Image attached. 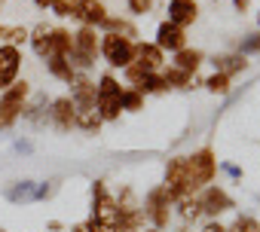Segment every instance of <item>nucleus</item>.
I'll return each mask as SVG.
<instances>
[{
    "instance_id": "obj_14",
    "label": "nucleus",
    "mask_w": 260,
    "mask_h": 232,
    "mask_svg": "<svg viewBox=\"0 0 260 232\" xmlns=\"http://www.w3.org/2000/svg\"><path fill=\"white\" fill-rule=\"evenodd\" d=\"M162 52H178V49H184L187 46V34H184V28H178V25H172V22H162L159 28H156V40H153Z\"/></svg>"
},
{
    "instance_id": "obj_19",
    "label": "nucleus",
    "mask_w": 260,
    "mask_h": 232,
    "mask_svg": "<svg viewBox=\"0 0 260 232\" xmlns=\"http://www.w3.org/2000/svg\"><path fill=\"white\" fill-rule=\"evenodd\" d=\"M74 107H77V104H74ZM74 129H83L86 135H95V132L101 129L98 110H95V107H77V113H74Z\"/></svg>"
},
{
    "instance_id": "obj_34",
    "label": "nucleus",
    "mask_w": 260,
    "mask_h": 232,
    "mask_svg": "<svg viewBox=\"0 0 260 232\" xmlns=\"http://www.w3.org/2000/svg\"><path fill=\"white\" fill-rule=\"evenodd\" d=\"M199 232H226V226H220L217 220H208V223H205V226H202Z\"/></svg>"
},
{
    "instance_id": "obj_35",
    "label": "nucleus",
    "mask_w": 260,
    "mask_h": 232,
    "mask_svg": "<svg viewBox=\"0 0 260 232\" xmlns=\"http://www.w3.org/2000/svg\"><path fill=\"white\" fill-rule=\"evenodd\" d=\"M223 171H226L230 177H242V168H236V165H223Z\"/></svg>"
},
{
    "instance_id": "obj_30",
    "label": "nucleus",
    "mask_w": 260,
    "mask_h": 232,
    "mask_svg": "<svg viewBox=\"0 0 260 232\" xmlns=\"http://www.w3.org/2000/svg\"><path fill=\"white\" fill-rule=\"evenodd\" d=\"M226 232H260V220H254L251 214H239Z\"/></svg>"
},
{
    "instance_id": "obj_28",
    "label": "nucleus",
    "mask_w": 260,
    "mask_h": 232,
    "mask_svg": "<svg viewBox=\"0 0 260 232\" xmlns=\"http://www.w3.org/2000/svg\"><path fill=\"white\" fill-rule=\"evenodd\" d=\"M141 92L144 95H159V92H169V86H166L162 73H147L144 83H141Z\"/></svg>"
},
{
    "instance_id": "obj_16",
    "label": "nucleus",
    "mask_w": 260,
    "mask_h": 232,
    "mask_svg": "<svg viewBox=\"0 0 260 232\" xmlns=\"http://www.w3.org/2000/svg\"><path fill=\"white\" fill-rule=\"evenodd\" d=\"M199 16V7H196V0H169V22L178 25V28H187L193 25Z\"/></svg>"
},
{
    "instance_id": "obj_4",
    "label": "nucleus",
    "mask_w": 260,
    "mask_h": 232,
    "mask_svg": "<svg viewBox=\"0 0 260 232\" xmlns=\"http://www.w3.org/2000/svg\"><path fill=\"white\" fill-rule=\"evenodd\" d=\"M28 95H31V83L25 80H16L10 89H4V95H0V132H7L19 123V116L25 113Z\"/></svg>"
},
{
    "instance_id": "obj_29",
    "label": "nucleus",
    "mask_w": 260,
    "mask_h": 232,
    "mask_svg": "<svg viewBox=\"0 0 260 232\" xmlns=\"http://www.w3.org/2000/svg\"><path fill=\"white\" fill-rule=\"evenodd\" d=\"M205 89H208V92H214V95H226V92H230V76H226V73H220V70H214V73L205 80Z\"/></svg>"
},
{
    "instance_id": "obj_9",
    "label": "nucleus",
    "mask_w": 260,
    "mask_h": 232,
    "mask_svg": "<svg viewBox=\"0 0 260 232\" xmlns=\"http://www.w3.org/2000/svg\"><path fill=\"white\" fill-rule=\"evenodd\" d=\"M19 70H22V49L0 43V92L19 80Z\"/></svg>"
},
{
    "instance_id": "obj_2",
    "label": "nucleus",
    "mask_w": 260,
    "mask_h": 232,
    "mask_svg": "<svg viewBox=\"0 0 260 232\" xmlns=\"http://www.w3.org/2000/svg\"><path fill=\"white\" fill-rule=\"evenodd\" d=\"M184 168H187V186H190V192L205 189V186L214 180V174H217L214 150H211V147H202V150H196L193 156H184Z\"/></svg>"
},
{
    "instance_id": "obj_41",
    "label": "nucleus",
    "mask_w": 260,
    "mask_h": 232,
    "mask_svg": "<svg viewBox=\"0 0 260 232\" xmlns=\"http://www.w3.org/2000/svg\"><path fill=\"white\" fill-rule=\"evenodd\" d=\"M178 232H190V229H187V226H184V229H178Z\"/></svg>"
},
{
    "instance_id": "obj_40",
    "label": "nucleus",
    "mask_w": 260,
    "mask_h": 232,
    "mask_svg": "<svg viewBox=\"0 0 260 232\" xmlns=\"http://www.w3.org/2000/svg\"><path fill=\"white\" fill-rule=\"evenodd\" d=\"M0 40H4V25H0Z\"/></svg>"
},
{
    "instance_id": "obj_10",
    "label": "nucleus",
    "mask_w": 260,
    "mask_h": 232,
    "mask_svg": "<svg viewBox=\"0 0 260 232\" xmlns=\"http://www.w3.org/2000/svg\"><path fill=\"white\" fill-rule=\"evenodd\" d=\"M74 113H77V107H74V101H71L68 95L49 101V110H46L49 126H52L55 132H71V129H74Z\"/></svg>"
},
{
    "instance_id": "obj_26",
    "label": "nucleus",
    "mask_w": 260,
    "mask_h": 232,
    "mask_svg": "<svg viewBox=\"0 0 260 232\" xmlns=\"http://www.w3.org/2000/svg\"><path fill=\"white\" fill-rule=\"evenodd\" d=\"M119 107L138 113V110L144 107V92H138V89H122V95H119Z\"/></svg>"
},
{
    "instance_id": "obj_27",
    "label": "nucleus",
    "mask_w": 260,
    "mask_h": 232,
    "mask_svg": "<svg viewBox=\"0 0 260 232\" xmlns=\"http://www.w3.org/2000/svg\"><path fill=\"white\" fill-rule=\"evenodd\" d=\"M4 40H7V46L22 49V46L28 43V28H22V25H10V28H4Z\"/></svg>"
},
{
    "instance_id": "obj_11",
    "label": "nucleus",
    "mask_w": 260,
    "mask_h": 232,
    "mask_svg": "<svg viewBox=\"0 0 260 232\" xmlns=\"http://www.w3.org/2000/svg\"><path fill=\"white\" fill-rule=\"evenodd\" d=\"M132 64H138L147 73H159L166 67V52L156 43H135V61Z\"/></svg>"
},
{
    "instance_id": "obj_1",
    "label": "nucleus",
    "mask_w": 260,
    "mask_h": 232,
    "mask_svg": "<svg viewBox=\"0 0 260 232\" xmlns=\"http://www.w3.org/2000/svg\"><path fill=\"white\" fill-rule=\"evenodd\" d=\"M101 55V34H98V28H80L77 34H74V52L68 55V61L74 64V70L77 73H86L92 64H95V58Z\"/></svg>"
},
{
    "instance_id": "obj_6",
    "label": "nucleus",
    "mask_w": 260,
    "mask_h": 232,
    "mask_svg": "<svg viewBox=\"0 0 260 232\" xmlns=\"http://www.w3.org/2000/svg\"><path fill=\"white\" fill-rule=\"evenodd\" d=\"M172 196H169V189L159 183L156 189H150L147 192V199H144V217L153 223V229H166L169 226V220H172Z\"/></svg>"
},
{
    "instance_id": "obj_42",
    "label": "nucleus",
    "mask_w": 260,
    "mask_h": 232,
    "mask_svg": "<svg viewBox=\"0 0 260 232\" xmlns=\"http://www.w3.org/2000/svg\"><path fill=\"white\" fill-rule=\"evenodd\" d=\"M257 25H260V16H257Z\"/></svg>"
},
{
    "instance_id": "obj_24",
    "label": "nucleus",
    "mask_w": 260,
    "mask_h": 232,
    "mask_svg": "<svg viewBox=\"0 0 260 232\" xmlns=\"http://www.w3.org/2000/svg\"><path fill=\"white\" fill-rule=\"evenodd\" d=\"M214 67L220 70V73H226V76H233V73H239V70H245L248 67V61H245V55H220V58H214Z\"/></svg>"
},
{
    "instance_id": "obj_21",
    "label": "nucleus",
    "mask_w": 260,
    "mask_h": 232,
    "mask_svg": "<svg viewBox=\"0 0 260 232\" xmlns=\"http://www.w3.org/2000/svg\"><path fill=\"white\" fill-rule=\"evenodd\" d=\"M101 28H104V34H119V37H125V40L138 37V28L128 22V19H113V16H107Z\"/></svg>"
},
{
    "instance_id": "obj_15",
    "label": "nucleus",
    "mask_w": 260,
    "mask_h": 232,
    "mask_svg": "<svg viewBox=\"0 0 260 232\" xmlns=\"http://www.w3.org/2000/svg\"><path fill=\"white\" fill-rule=\"evenodd\" d=\"M71 86V101L77 107H95V83L86 76V73H74V80L68 83Z\"/></svg>"
},
{
    "instance_id": "obj_38",
    "label": "nucleus",
    "mask_w": 260,
    "mask_h": 232,
    "mask_svg": "<svg viewBox=\"0 0 260 232\" xmlns=\"http://www.w3.org/2000/svg\"><path fill=\"white\" fill-rule=\"evenodd\" d=\"M71 232H89V226H86V223H77V226H74Z\"/></svg>"
},
{
    "instance_id": "obj_25",
    "label": "nucleus",
    "mask_w": 260,
    "mask_h": 232,
    "mask_svg": "<svg viewBox=\"0 0 260 232\" xmlns=\"http://www.w3.org/2000/svg\"><path fill=\"white\" fill-rule=\"evenodd\" d=\"M175 208H178V217H181L184 223H190V220L202 217V208H199V199H196V196H184V199H178V202H175Z\"/></svg>"
},
{
    "instance_id": "obj_3",
    "label": "nucleus",
    "mask_w": 260,
    "mask_h": 232,
    "mask_svg": "<svg viewBox=\"0 0 260 232\" xmlns=\"http://www.w3.org/2000/svg\"><path fill=\"white\" fill-rule=\"evenodd\" d=\"M119 95H122V86L113 73H104L98 83H95V110L101 116V123H116L119 120Z\"/></svg>"
},
{
    "instance_id": "obj_20",
    "label": "nucleus",
    "mask_w": 260,
    "mask_h": 232,
    "mask_svg": "<svg viewBox=\"0 0 260 232\" xmlns=\"http://www.w3.org/2000/svg\"><path fill=\"white\" fill-rule=\"evenodd\" d=\"M74 52V34L68 28H52V46H49V58L52 55H61L68 58Z\"/></svg>"
},
{
    "instance_id": "obj_33",
    "label": "nucleus",
    "mask_w": 260,
    "mask_h": 232,
    "mask_svg": "<svg viewBox=\"0 0 260 232\" xmlns=\"http://www.w3.org/2000/svg\"><path fill=\"white\" fill-rule=\"evenodd\" d=\"M260 52V34H248L239 46V55H257Z\"/></svg>"
},
{
    "instance_id": "obj_17",
    "label": "nucleus",
    "mask_w": 260,
    "mask_h": 232,
    "mask_svg": "<svg viewBox=\"0 0 260 232\" xmlns=\"http://www.w3.org/2000/svg\"><path fill=\"white\" fill-rule=\"evenodd\" d=\"M28 43H31V49H34L40 58H49V46H52V25H46V22L34 25V28L28 31Z\"/></svg>"
},
{
    "instance_id": "obj_22",
    "label": "nucleus",
    "mask_w": 260,
    "mask_h": 232,
    "mask_svg": "<svg viewBox=\"0 0 260 232\" xmlns=\"http://www.w3.org/2000/svg\"><path fill=\"white\" fill-rule=\"evenodd\" d=\"M46 70L55 76V80H61V83H71L74 80V64L68 61V58H61V55H52V58H46Z\"/></svg>"
},
{
    "instance_id": "obj_5",
    "label": "nucleus",
    "mask_w": 260,
    "mask_h": 232,
    "mask_svg": "<svg viewBox=\"0 0 260 232\" xmlns=\"http://www.w3.org/2000/svg\"><path fill=\"white\" fill-rule=\"evenodd\" d=\"M101 55L110 67H128L135 61V40H125L119 34H101Z\"/></svg>"
},
{
    "instance_id": "obj_31",
    "label": "nucleus",
    "mask_w": 260,
    "mask_h": 232,
    "mask_svg": "<svg viewBox=\"0 0 260 232\" xmlns=\"http://www.w3.org/2000/svg\"><path fill=\"white\" fill-rule=\"evenodd\" d=\"M58 19H74V10H77V0H52L49 7Z\"/></svg>"
},
{
    "instance_id": "obj_13",
    "label": "nucleus",
    "mask_w": 260,
    "mask_h": 232,
    "mask_svg": "<svg viewBox=\"0 0 260 232\" xmlns=\"http://www.w3.org/2000/svg\"><path fill=\"white\" fill-rule=\"evenodd\" d=\"M74 19H80L86 28H101V25H104V19H107V7H104V0H77Z\"/></svg>"
},
{
    "instance_id": "obj_39",
    "label": "nucleus",
    "mask_w": 260,
    "mask_h": 232,
    "mask_svg": "<svg viewBox=\"0 0 260 232\" xmlns=\"http://www.w3.org/2000/svg\"><path fill=\"white\" fill-rule=\"evenodd\" d=\"M141 232H162V229H153V226H150V229H141Z\"/></svg>"
},
{
    "instance_id": "obj_23",
    "label": "nucleus",
    "mask_w": 260,
    "mask_h": 232,
    "mask_svg": "<svg viewBox=\"0 0 260 232\" xmlns=\"http://www.w3.org/2000/svg\"><path fill=\"white\" fill-rule=\"evenodd\" d=\"M159 73H162V80H166L169 89H190V86H193V73H184V70H178L175 64L162 67Z\"/></svg>"
},
{
    "instance_id": "obj_7",
    "label": "nucleus",
    "mask_w": 260,
    "mask_h": 232,
    "mask_svg": "<svg viewBox=\"0 0 260 232\" xmlns=\"http://www.w3.org/2000/svg\"><path fill=\"white\" fill-rule=\"evenodd\" d=\"M4 196L16 205H28V202H43L52 196V183H34V180H16L4 189Z\"/></svg>"
},
{
    "instance_id": "obj_37",
    "label": "nucleus",
    "mask_w": 260,
    "mask_h": 232,
    "mask_svg": "<svg viewBox=\"0 0 260 232\" xmlns=\"http://www.w3.org/2000/svg\"><path fill=\"white\" fill-rule=\"evenodd\" d=\"M34 4H37L40 10H49V7H52V0H34Z\"/></svg>"
},
{
    "instance_id": "obj_8",
    "label": "nucleus",
    "mask_w": 260,
    "mask_h": 232,
    "mask_svg": "<svg viewBox=\"0 0 260 232\" xmlns=\"http://www.w3.org/2000/svg\"><path fill=\"white\" fill-rule=\"evenodd\" d=\"M162 186L169 189L172 202H178V199H184V196H193V192H190V186H187V168H184V156H175V159H169V165H166V183H162Z\"/></svg>"
},
{
    "instance_id": "obj_12",
    "label": "nucleus",
    "mask_w": 260,
    "mask_h": 232,
    "mask_svg": "<svg viewBox=\"0 0 260 232\" xmlns=\"http://www.w3.org/2000/svg\"><path fill=\"white\" fill-rule=\"evenodd\" d=\"M196 199H199L202 214H208V217H217V214H223V211H230V208H233L230 192H226V189H220V186H205V189H202V196H196Z\"/></svg>"
},
{
    "instance_id": "obj_36",
    "label": "nucleus",
    "mask_w": 260,
    "mask_h": 232,
    "mask_svg": "<svg viewBox=\"0 0 260 232\" xmlns=\"http://www.w3.org/2000/svg\"><path fill=\"white\" fill-rule=\"evenodd\" d=\"M233 4H236V10H239V13H245V10L251 7V0H233Z\"/></svg>"
},
{
    "instance_id": "obj_32",
    "label": "nucleus",
    "mask_w": 260,
    "mask_h": 232,
    "mask_svg": "<svg viewBox=\"0 0 260 232\" xmlns=\"http://www.w3.org/2000/svg\"><path fill=\"white\" fill-rule=\"evenodd\" d=\"M125 10L132 16H147L153 10V0H125Z\"/></svg>"
},
{
    "instance_id": "obj_18",
    "label": "nucleus",
    "mask_w": 260,
    "mask_h": 232,
    "mask_svg": "<svg viewBox=\"0 0 260 232\" xmlns=\"http://www.w3.org/2000/svg\"><path fill=\"white\" fill-rule=\"evenodd\" d=\"M202 61H205V55L199 52V49H190V46H184V49H178L175 52V67L178 70H184V73H196L199 67H202Z\"/></svg>"
}]
</instances>
